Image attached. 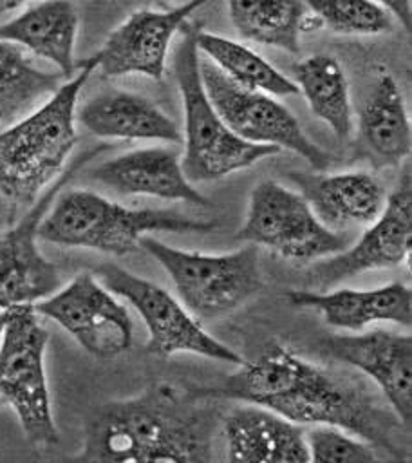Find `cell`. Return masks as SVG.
Segmentation results:
<instances>
[{
  "label": "cell",
  "instance_id": "1",
  "mask_svg": "<svg viewBox=\"0 0 412 463\" xmlns=\"http://www.w3.org/2000/svg\"><path fill=\"white\" fill-rule=\"evenodd\" d=\"M192 392L208 400L255 403L298 425H334L403 458L392 425L361 387L276 342L266 345L253 362L240 364L222 383L197 387Z\"/></svg>",
  "mask_w": 412,
  "mask_h": 463
},
{
  "label": "cell",
  "instance_id": "26",
  "mask_svg": "<svg viewBox=\"0 0 412 463\" xmlns=\"http://www.w3.org/2000/svg\"><path fill=\"white\" fill-rule=\"evenodd\" d=\"M65 80L61 72L38 69L22 47L0 40V125L31 112Z\"/></svg>",
  "mask_w": 412,
  "mask_h": 463
},
{
  "label": "cell",
  "instance_id": "7",
  "mask_svg": "<svg viewBox=\"0 0 412 463\" xmlns=\"http://www.w3.org/2000/svg\"><path fill=\"white\" fill-rule=\"evenodd\" d=\"M49 333L33 304L9 307L0 338V396L14 411L29 443L52 447L60 441L45 373Z\"/></svg>",
  "mask_w": 412,
  "mask_h": 463
},
{
  "label": "cell",
  "instance_id": "15",
  "mask_svg": "<svg viewBox=\"0 0 412 463\" xmlns=\"http://www.w3.org/2000/svg\"><path fill=\"white\" fill-rule=\"evenodd\" d=\"M322 351L374 380L394 414L410 429L412 420V336L387 329L336 335L320 344Z\"/></svg>",
  "mask_w": 412,
  "mask_h": 463
},
{
  "label": "cell",
  "instance_id": "3",
  "mask_svg": "<svg viewBox=\"0 0 412 463\" xmlns=\"http://www.w3.org/2000/svg\"><path fill=\"white\" fill-rule=\"evenodd\" d=\"M94 72L90 58L78 61L43 103L0 127V194L13 210L31 206L61 172L78 141L76 107L80 92Z\"/></svg>",
  "mask_w": 412,
  "mask_h": 463
},
{
  "label": "cell",
  "instance_id": "21",
  "mask_svg": "<svg viewBox=\"0 0 412 463\" xmlns=\"http://www.w3.org/2000/svg\"><path fill=\"white\" fill-rule=\"evenodd\" d=\"M300 194L325 226L370 224L387 203L383 183L370 172L293 175Z\"/></svg>",
  "mask_w": 412,
  "mask_h": 463
},
{
  "label": "cell",
  "instance_id": "19",
  "mask_svg": "<svg viewBox=\"0 0 412 463\" xmlns=\"http://www.w3.org/2000/svg\"><path fill=\"white\" fill-rule=\"evenodd\" d=\"M76 119L92 136L101 139L183 143L177 123L152 99L119 89L90 96L81 107H76Z\"/></svg>",
  "mask_w": 412,
  "mask_h": 463
},
{
  "label": "cell",
  "instance_id": "27",
  "mask_svg": "<svg viewBox=\"0 0 412 463\" xmlns=\"http://www.w3.org/2000/svg\"><path fill=\"white\" fill-rule=\"evenodd\" d=\"M320 27L338 34L374 36L392 31L394 18L374 0H302Z\"/></svg>",
  "mask_w": 412,
  "mask_h": 463
},
{
  "label": "cell",
  "instance_id": "28",
  "mask_svg": "<svg viewBox=\"0 0 412 463\" xmlns=\"http://www.w3.org/2000/svg\"><path fill=\"white\" fill-rule=\"evenodd\" d=\"M309 461L322 463H372L376 447L334 425H314L305 430Z\"/></svg>",
  "mask_w": 412,
  "mask_h": 463
},
{
  "label": "cell",
  "instance_id": "18",
  "mask_svg": "<svg viewBox=\"0 0 412 463\" xmlns=\"http://www.w3.org/2000/svg\"><path fill=\"white\" fill-rule=\"evenodd\" d=\"M305 430L271 409L246 403L222 420L229 461L307 463Z\"/></svg>",
  "mask_w": 412,
  "mask_h": 463
},
{
  "label": "cell",
  "instance_id": "17",
  "mask_svg": "<svg viewBox=\"0 0 412 463\" xmlns=\"http://www.w3.org/2000/svg\"><path fill=\"white\" fill-rule=\"evenodd\" d=\"M284 298L293 307L320 313L327 326L342 331H361L378 322L403 327H410L412 324V291L401 282H389L369 289H291Z\"/></svg>",
  "mask_w": 412,
  "mask_h": 463
},
{
  "label": "cell",
  "instance_id": "25",
  "mask_svg": "<svg viewBox=\"0 0 412 463\" xmlns=\"http://www.w3.org/2000/svg\"><path fill=\"white\" fill-rule=\"evenodd\" d=\"M195 45L201 56L208 58L220 72L240 87L260 90L275 98L298 94L296 83L273 67L262 54L246 43L195 29Z\"/></svg>",
  "mask_w": 412,
  "mask_h": 463
},
{
  "label": "cell",
  "instance_id": "23",
  "mask_svg": "<svg viewBox=\"0 0 412 463\" xmlns=\"http://www.w3.org/2000/svg\"><path fill=\"white\" fill-rule=\"evenodd\" d=\"M240 38L298 54L300 36L320 27L302 0H226Z\"/></svg>",
  "mask_w": 412,
  "mask_h": 463
},
{
  "label": "cell",
  "instance_id": "5",
  "mask_svg": "<svg viewBox=\"0 0 412 463\" xmlns=\"http://www.w3.org/2000/svg\"><path fill=\"white\" fill-rule=\"evenodd\" d=\"M195 29L197 25H186L173 52V74L184 112L181 165L190 183H208L249 168L280 150L240 139L219 116L201 81Z\"/></svg>",
  "mask_w": 412,
  "mask_h": 463
},
{
  "label": "cell",
  "instance_id": "11",
  "mask_svg": "<svg viewBox=\"0 0 412 463\" xmlns=\"http://www.w3.org/2000/svg\"><path fill=\"white\" fill-rule=\"evenodd\" d=\"M33 307L63 327L94 358L112 360L132 347L134 322L128 309L94 273H78Z\"/></svg>",
  "mask_w": 412,
  "mask_h": 463
},
{
  "label": "cell",
  "instance_id": "24",
  "mask_svg": "<svg viewBox=\"0 0 412 463\" xmlns=\"http://www.w3.org/2000/svg\"><path fill=\"white\" fill-rule=\"evenodd\" d=\"M295 83L311 112L322 119L340 143L352 136V109L349 80L342 63L331 54H313L295 67Z\"/></svg>",
  "mask_w": 412,
  "mask_h": 463
},
{
  "label": "cell",
  "instance_id": "14",
  "mask_svg": "<svg viewBox=\"0 0 412 463\" xmlns=\"http://www.w3.org/2000/svg\"><path fill=\"white\" fill-rule=\"evenodd\" d=\"M210 0H186L166 11L139 9L128 14L90 56L94 71L105 78L128 74L146 76L161 81L173 36L190 14Z\"/></svg>",
  "mask_w": 412,
  "mask_h": 463
},
{
  "label": "cell",
  "instance_id": "30",
  "mask_svg": "<svg viewBox=\"0 0 412 463\" xmlns=\"http://www.w3.org/2000/svg\"><path fill=\"white\" fill-rule=\"evenodd\" d=\"M31 2H36V0H0V14H7L25 4H31Z\"/></svg>",
  "mask_w": 412,
  "mask_h": 463
},
{
  "label": "cell",
  "instance_id": "34",
  "mask_svg": "<svg viewBox=\"0 0 412 463\" xmlns=\"http://www.w3.org/2000/svg\"><path fill=\"white\" fill-rule=\"evenodd\" d=\"M0 127H2V125H0Z\"/></svg>",
  "mask_w": 412,
  "mask_h": 463
},
{
  "label": "cell",
  "instance_id": "31",
  "mask_svg": "<svg viewBox=\"0 0 412 463\" xmlns=\"http://www.w3.org/2000/svg\"><path fill=\"white\" fill-rule=\"evenodd\" d=\"M7 318H9V309H0V338H2V335H4Z\"/></svg>",
  "mask_w": 412,
  "mask_h": 463
},
{
  "label": "cell",
  "instance_id": "29",
  "mask_svg": "<svg viewBox=\"0 0 412 463\" xmlns=\"http://www.w3.org/2000/svg\"><path fill=\"white\" fill-rule=\"evenodd\" d=\"M378 5H381L394 20L399 22V25L410 33L412 27V2L410 0H374Z\"/></svg>",
  "mask_w": 412,
  "mask_h": 463
},
{
  "label": "cell",
  "instance_id": "33",
  "mask_svg": "<svg viewBox=\"0 0 412 463\" xmlns=\"http://www.w3.org/2000/svg\"><path fill=\"white\" fill-rule=\"evenodd\" d=\"M2 224H4V221H2V219H0V226H2Z\"/></svg>",
  "mask_w": 412,
  "mask_h": 463
},
{
  "label": "cell",
  "instance_id": "9",
  "mask_svg": "<svg viewBox=\"0 0 412 463\" xmlns=\"http://www.w3.org/2000/svg\"><path fill=\"white\" fill-rule=\"evenodd\" d=\"M199 72L211 105L235 136L253 145L289 150L314 172L331 166L332 156L304 132L295 114L275 96L237 85L201 54Z\"/></svg>",
  "mask_w": 412,
  "mask_h": 463
},
{
  "label": "cell",
  "instance_id": "12",
  "mask_svg": "<svg viewBox=\"0 0 412 463\" xmlns=\"http://www.w3.org/2000/svg\"><path fill=\"white\" fill-rule=\"evenodd\" d=\"M103 148L105 146H98L80 156L78 161L31 204V210L13 228L0 232V309L36 304L61 286L60 268L38 248V226L65 183L83 163Z\"/></svg>",
  "mask_w": 412,
  "mask_h": 463
},
{
  "label": "cell",
  "instance_id": "2",
  "mask_svg": "<svg viewBox=\"0 0 412 463\" xmlns=\"http://www.w3.org/2000/svg\"><path fill=\"white\" fill-rule=\"evenodd\" d=\"M192 391L159 382L103 403L87 420L76 461H210L215 416Z\"/></svg>",
  "mask_w": 412,
  "mask_h": 463
},
{
  "label": "cell",
  "instance_id": "20",
  "mask_svg": "<svg viewBox=\"0 0 412 463\" xmlns=\"http://www.w3.org/2000/svg\"><path fill=\"white\" fill-rule=\"evenodd\" d=\"M80 16L70 0H36L16 16L0 24V40L51 61L70 78L78 71L74 58Z\"/></svg>",
  "mask_w": 412,
  "mask_h": 463
},
{
  "label": "cell",
  "instance_id": "32",
  "mask_svg": "<svg viewBox=\"0 0 412 463\" xmlns=\"http://www.w3.org/2000/svg\"><path fill=\"white\" fill-rule=\"evenodd\" d=\"M164 2H173L175 5H179V4H183V2H186V0H164Z\"/></svg>",
  "mask_w": 412,
  "mask_h": 463
},
{
  "label": "cell",
  "instance_id": "6",
  "mask_svg": "<svg viewBox=\"0 0 412 463\" xmlns=\"http://www.w3.org/2000/svg\"><path fill=\"white\" fill-rule=\"evenodd\" d=\"M139 248L168 273L179 300L197 320L222 318L262 289L260 259L253 244L215 255L181 250L145 235Z\"/></svg>",
  "mask_w": 412,
  "mask_h": 463
},
{
  "label": "cell",
  "instance_id": "10",
  "mask_svg": "<svg viewBox=\"0 0 412 463\" xmlns=\"http://www.w3.org/2000/svg\"><path fill=\"white\" fill-rule=\"evenodd\" d=\"M94 275L137 311L148 331L146 353L155 356L190 353L233 365L246 362L229 345L211 336L186 306L159 284L116 264H101Z\"/></svg>",
  "mask_w": 412,
  "mask_h": 463
},
{
  "label": "cell",
  "instance_id": "13",
  "mask_svg": "<svg viewBox=\"0 0 412 463\" xmlns=\"http://www.w3.org/2000/svg\"><path fill=\"white\" fill-rule=\"evenodd\" d=\"M367 226L354 246L322 259L309 269L316 286L327 288L370 269L396 268L408 259L412 250V175L408 166L387 195L381 213Z\"/></svg>",
  "mask_w": 412,
  "mask_h": 463
},
{
  "label": "cell",
  "instance_id": "4",
  "mask_svg": "<svg viewBox=\"0 0 412 463\" xmlns=\"http://www.w3.org/2000/svg\"><path fill=\"white\" fill-rule=\"evenodd\" d=\"M217 221L188 217L175 210L128 208L92 190L58 192L38 226V239L65 248H87L108 255H126L152 232L208 233Z\"/></svg>",
  "mask_w": 412,
  "mask_h": 463
},
{
  "label": "cell",
  "instance_id": "22",
  "mask_svg": "<svg viewBox=\"0 0 412 463\" xmlns=\"http://www.w3.org/2000/svg\"><path fill=\"white\" fill-rule=\"evenodd\" d=\"M358 128L367 148L387 163L408 157L412 148V127L401 89L392 74L383 72L376 78L365 96Z\"/></svg>",
  "mask_w": 412,
  "mask_h": 463
},
{
  "label": "cell",
  "instance_id": "16",
  "mask_svg": "<svg viewBox=\"0 0 412 463\" xmlns=\"http://www.w3.org/2000/svg\"><path fill=\"white\" fill-rule=\"evenodd\" d=\"M87 175L125 195H148L193 206H210L208 197L184 175L181 156L172 146L128 150L92 166Z\"/></svg>",
  "mask_w": 412,
  "mask_h": 463
},
{
  "label": "cell",
  "instance_id": "8",
  "mask_svg": "<svg viewBox=\"0 0 412 463\" xmlns=\"http://www.w3.org/2000/svg\"><path fill=\"white\" fill-rule=\"evenodd\" d=\"M237 237L293 262H314L347 248V239L325 226L307 199L276 181L258 183Z\"/></svg>",
  "mask_w": 412,
  "mask_h": 463
}]
</instances>
